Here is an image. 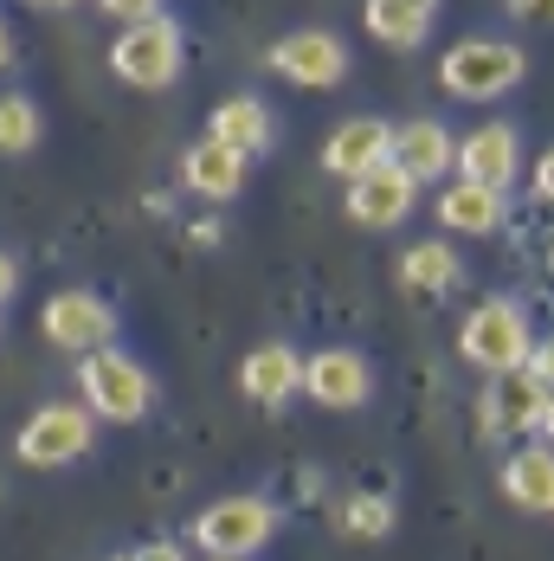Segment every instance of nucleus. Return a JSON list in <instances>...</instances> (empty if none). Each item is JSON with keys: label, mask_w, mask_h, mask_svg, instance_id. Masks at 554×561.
I'll use <instances>...</instances> for the list:
<instances>
[{"label": "nucleus", "mask_w": 554, "mask_h": 561, "mask_svg": "<svg viewBox=\"0 0 554 561\" xmlns=\"http://www.w3.org/2000/svg\"><path fill=\"white\" fill-rule=\"evenodd\" d=\"M503 214H509V201L490 194V187H471V181H451L439 194V220L451 232H497Z\"/></svg>", "instance_id": "21"}, {"label": "nucleus", "mask_w": 554, "mask_h": 561, "mask_svg": "<svg viewBox=\"0 0 554 561\" xmlns=\"http://www.w3.org/2000/svg\"><path fill=\"white\" fill-rule=\"evenodd\" d=\"M111 20H123V26H136V20H149V13H162V0H97Z\"/></svg>", "instance_id": "24"}, {"label": "nucleus", "mask_w": 554, "mask_h": 561, "mask_svg": "<svg viewBox=\"0 0 554 561\" xmlns=\"http://www.w3.org/2000/svg\"><path fill=\"white\" fill-rule=\"evenodd\" d=\"M272 536H277V510H272V497H252V491L220 497V504H207L200 516H194V542H200V556L252 561Z\"/></svg>", "instance_id": "3"}, {"label": "nucleus", "mask_w": 554, "mask_h": 561, "mask_svg": "<svg viewBox=\"0 0 554 561\" xmlns=\"http://www.w3.org/2000/svg\"><path fill=\"white\" fill-rule=\"evenodd\" d=\"M388 142H393V123H381V116H348V123H335V136L323 142V169L335 181H355V174L388 162Z\"/></svg>", "instance_id": "13"}, {"label": "nucleus", "mask_w": 554, "mask_h": 561, "mask_svg": "<svg viewBox=\"0 0 554 561\" xmlns=\"http://www.w3.org/2000/svg\"><path fill=\"white\" fill-rule=\"evenodd\" d=\"M535 194H542V201L554 194V169H549V162H535Z\"/></svg>", "instance_id": "27"}, {"label": "nucleus", "mask_w": 554, "mask_h": 561, "mask_svg": "<svg viewBox=\"0 0 554 561\" xmlns=\"http://www.w3.org/2000/svg\"><path fill=\"white\" fill-rule=\"evenodd\" d=\"M13 65V33H7V20H0V71Z\"/></svg>", "instance_id": "29"}, {"label": "nucleus", "mask_w": 554, "mask_h": 561, "mask_svg": "<svg viewBox=\"0 0 554 561\" xmlns=\"http://www.w3.org/2000/svg\"><path fill=\"white\" fill-rule=\"evenodd\" d=\"M297 381H303V355L290 342H265V348H252L239 362V388H245V400H258V407H284L297 393Z\"/></svg>", "instance_id": "16"}, {"label": "nucleus", "mask_w": 554, "mask_h": 561, "mask_svg": "<svg viewBox=\"0 0 554 561\" xmlns=\"http://www.w3.org/2000/svg\"><path fill=\"white\" fill-rule=\"evenodd\" d=\"M297 393H310L323 413H361L374 400V362L361 348H323V355H303V381Z\"/></svg>", "instance_id": "7"}, {"label": "nucleus", "mask_w": 554, "mask_h": 561, "mask_svg": "<svg viewBox=\"0 0 554 561\" xmlns=\"http://www.w3.org/2000/svg\"><path fill=\"white\" fill-rule=\"evenodd\" d=\"M335 523H342V536L374 542V536H388V529H393V504H388V497H348Z\"/></svg>", "instance_id": "23"}, {"label": "nucleus", "mask_w": 554, "mask_h": 561, "mask_svg": "<svg viewBox=\"0 0 554 561\" xmlns=\"http://www.w3.org/2000/svg\"><path fill=\"white\" fill-rule=\"evenodd\" d=\"M348 220L355 226H374V232H388V226H400L413 207H419V181L413 174H400L393 162H381V169H368V174H355L348 181Z\"/></svg>", "instance_id": "11"}, {"label": "nucleus", "mask_w": 554, "mask_h": 561, "mask_svg": "<svg viewBox=\"0 0 554 561\" xmlns=\"http://www.w3.org/2000/svg\"><path fill=\"white\" fill-rule=\"evenodd\" d=\"M91 446H97V420H91L78 400H46V407L20 426L13 458L33 465V471H58V465H71V458H84Z\"/></svg>", "instance_id": "6"}, {"label": "nucleus", "mask_w": 554, "mask_h": 561, "mask_svg": "<svg viewBox=\"0 0 554 561\" xmlns=\"http://www.w3.org/2000/svg\"><path fill=\"white\" fill-rule=\"evenodd\" d=\"M503 497L522 516H549L554 510V451L549 446H522L503 458Z\"/></svg>", "instance_id": "17"}, {"label": "nucleus", "mask_w": 554, "mask_h": 561, "mask_svg": "<svg viewBox=\"0 0 554 561\" xmlns=\"http://www.w3.org/2000/svg\"><path fill=\"white\" fill-rule=\"evenodd\" d=\"M361 20H368V33H374L381 46L413 53V46H426V33H432V20H439V0H368Z\"/></svg>", "instance_id": "18"}, {"label": "nucleus", "mask_w": 554, "mask_h": 561, "mask_svg": "<svg viewBox=\"0 0 554 561\" xmlns=\"http://www.w3.org/2000/svg\"><path fill=\"white\" fill-rule=\"evenodd\" d=\"M181 181L200 194V201H232L239 187H245V156H232V149H220V142H194L187 156H181Z\"/></svg>", "instance_id": "19"}, {"label": "nucleus", "mask_w": 554, "mask_h": 561, "mask_svg": "<svg viewBox=\"0 0 554 561\" xmlns=\"http://www.w3.org/2000/svg\"><path fill=\"white\" fill-rule=\"evenodd\" d=\"M522 78H529V53L509 46V39H458V46L439 58V84L458 98V104L509 98Z\"/></svg>", "instance_id": "2"}, {"label": "nucleus", "mask_w": 554, "mask_h": 561, "mask_svg": "<svg viewBox=\"0 0 554 561\" xmlns=\"http://www.w3.org/2000/svg\"><path fill=\"white\" fill-rule=\"evenodd\" d=\"M136 561H187V556H181V542H168V536H162V542H149V549H136Z\"/></svg>", "instance_id": "26"}, {"label": "nucleus", "mask_w": 554, "mask_h": 561, "mask_svg": "<svg viewBox=\"0 0 554 561\" xmlns=\"http://www.w3.org/2000/svg\"><path fill=\"white\" fill-rule=\"evenodd\" d=\"M39 136H46V116L33 98H20V91H7L0 98V156H33L39 149Z\"/></svg>", "instance_id": "22"}, {"label": "nucleus", "mask_w": 554, "mask_h": 561, "mask_svg": "<svg viewBox=\"0 0 554 561\" xmlns=\"http://www.w3.org/2000/svg\"><path fill=\"white\" fill-rule=\"evenodd\" d=\"M26 7H39V13H58V7H71V0H26Z\"/></svg>", "instance_id": "30"}, {"label": "nucleus", "mask_w": 554, "mask_h": 561, "mask_svg": "<svg viewBox=\"0 0 554 561\" xmlns=\"http://www.w3.org/2000/svg\"><path fill=\"white\" fill-rule=\"evenodd\" d=\"M458 355H464L471 368H484V375L522 368V355H529V317H522V304L484 297V304L464 317V330H458Z\"/></svg>", "instance_id": "5"}, {"label": "nucleus", "mask_w": 554, "mask_h": 561, "mask_svg": "<svg viewBox=\"0 0 554 561\" xmlns=\"http://www.w3.org/2000/svg\"><path fill=\"white\" fill-rule=\"evenodd\" d=\"M451 169L471 187L509 194V181L522 174V136H516V123H477L464 142H451Z\"/></svg>", "instance_id": "9"}, {"label": "nucleus", "mask_w": 554, "mask_h": 561, "mask_svg": "<svg viewBox=\"0 0 554 561\" xmlns=\"http://www.w3.org/2000/svg\"><path fill=\"white\" fill-rule=\"evenodd\" d=\"M39 330H46V342L65 348V355L111 348L116 304L111 297H97V290H58V297H46V310H39Z\"/></svg>", "instance_id": "8"}, {"label": "nucleus", "mask_w": 554, "mask_h": 561, "mask_svg": "<svg viewBox=\"0 0 554 561\" xmlns=\"http://www.w3.org/2000/svg\"><path fill=\"white\" fill-rule=\"evenodd\" d=\"M549 420H554V400L542 381H529L522 368H509L503 375V388L484 400V433H503V426H516V433H549Z\"/></svg>", "instance_id": "15"}, {"label": "nucleus", "mask_w": 554, "mask_h": 561, "mask_svg": "<svg viewBox=\"0 0 554 561\" xmlns=\"http://www.w3.org/2000/svg\"><path fill=\"white\" fill-rule=\"evenodd\" d=\"M272 71L303 84V91H330V84L348 78V46L323 26H303V33H284L272 46Z\"/></svg>", "instance_id": "10"}, {"label": "nucleus", "mask_w": 554, "mask_h": 561, "mask_svg": "<svg viewBox=\"0 0 554 561\" xmlns=\"http://www.w3.org/2000/svg\"><path fill=\"white\" fill-rule=\"evenodd\" d=\"M509 13H522V20H529V13H549V0H509Z\"/></svg>", "instance_id": "28"}, {"label": "nucleus", "mask_w": 554, "mask_h": 561, "mask_svg": "<svg viewBox=\"0 0 554 561\" xmlns=\"http://www.w3.org/2000/svg\"><path fill=\"white\" fill-rule=\"evenodd\" d=\"M458 278H464V265H458V252H451L445 239H419V245L400 252V284H406L413 297H439V290H451Z\"/></svg>", "instance_id": "20"}, {"label": "nucleus", "mask_w": 554, "mask_h": 561, "mask_svg": "<svg viewBox=\"0 0 554 561\" xmlns=\"http://www.w3.org/2000/svg\"><path fill=\"white\" fill-rule=\"evenodd\" d=\"M207 561H226V556H207Z\"/></svg>", "instance_id": "32"}, {"label": "nucleus", "mask_w": 554, "mask_h": 561, "mask_svg": "<svg viewBox=\"0 0 554 561\" xmlns=\"http://www.w3.org/2000/svg\"><path fill=\"white\" fill-rule=\"evenodd\" d=\"M111 561H136V556H111Z\"/></svg>", "instance_id": "31"}, {"label": "nucleus", "mask_w": 554, "mask_h": 561, "mask_svg": "<svg viewBox=\"0 0 554 561\" xmlns=\"http://www.w3.org/2000/svg\"><path fill=\"white\" fill-rule=\"evenodd\" d=\"M207 142H220V149H232V156H265L277 142V123H272V104H258V98H226V104H213V116H207Z\"/></svg>", "instance_id": "14"}, {"label": "nucleus", "mask_w": 554, "mask_h": 561, "mask_svg": "<svg viewBox=\"0 0 554 561\" xmlns=\"http://www.w3.org/2000/svg\"><path fill=\"white\" fill-rule=\"evenodd\" d=\"M111 71L136 91H168L181 78V26L168 13H149V20L123 26L111 46Z\"/></svg>", "instance_id": "4"}, {"label": "nucleus", "mask_w": 554, "mask_h": 561, "mask_svg": "<svg viewBox=\"0 0 554 561\" xmlns=\"http://www.w3.org/2000/svg\"><path fill=\"white\" fill-rule=\"evenodd\" d=\"M451 129H445L439 116H413V123H393V142H388V162L400 174H413L419 187L426 181H439V174H451Z\"/></svg>", "instance_id": "12"}, {"label": "nucleus", "mask_w": 554, "mask_h": 561, "mask_svg": "<svg viewBox=\"0 0 554 561\" xmlns=\"http://www.w3.org/2000/svg\"><path fill=\"white\" fill-rule=\"evenodd\" d=\"M78 407H84L91 420L136 426V420H149V407H155V381H149V368L129 362L123 348H91V355L78 362Z\"/></svg>", "instance_id": "1"}, {"label": "nucleus", "mask_w": 554, "mask_h": 561, "mask_svg": "<svg viewBox=\"0 0 554 561\" xmlns=\"http://www.w3.org/2000/svg\"><path fill=\"white\" fill-rule=\"evenodd\" d=\"M13 290H20V259L0 252V304H13Z\"/></svg>", "instance_id": "25"}]
</instances>
